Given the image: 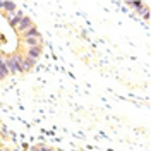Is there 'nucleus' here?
<instances>
[{"instance_id": "6", "label": "nucleus", "mask_w": 151, "mask_h": 151, "mask_svg": "<svg viewBox=\"0 0 151 151\" xmlns=\"http://www.w3.org/2000/svg\"><path fill=\"white\" fill-rule=\"evenodd\" d=\"M33 26V21H31V17H28V16H24V17L21 19V22H19V26H17V29L21 31V33H24L26 29H29Z\"/></svg>"}, {"instance_id": "3", "label": "nucleus", "mask_w": 151, "mask_h": 151, "mask_svg": "<svg viewBox=\"0 0 151 151\" xmlns=\"http://www.w3.org/2000/svg\"><path fill=\"white\" fill-rule=\"evenodd\" d=\"M41 55V45L40 47H33V48H26V57L33 58V60H38Z\"/></svg>"}, {"instance_id": "10", "label": "nucleus", "mask_w": 151, "mask_h": 151, "mask_svg": "<svg viewBox=\"0 0 151 151\" xmlns=\"http://www.w3.org/2000/svg\"><path fill=\"white\" fill-rule=\"evenodd\" d=\"M40 151H53V150H50L47 146H40Z\"/></svg>"}, {"instance_id": "1", "label": "nucleus", "mask_w": 151, "mask_h": 151, "mask_svg": "<svg viewBox=\"0 0 151 151\" xmlns=\"http://www.w3.org/2000/svg\"><path fill=\"white\" fill-rule=\"evenodd\" d=\"M5 64L9 67L10 74H22V67H21V62H19V53L9 55L5 58Z\"/></svg>"}, {"instance_id": "9", "label": "nucleus", "mask_w": 151, "mask_h": 151, "mask_svg": "<svg viewBox=\"0 0 151 151\" xmlns=\"http://www.w3.org/2000/svg\"><path fill=\"white\" fill-rule=\"evenodd\" d=\"M24 43L28 45V48L40 47L41 45V38H24Z\"/></svg>"}, {"instance_id": "2", "label": "nucleus", "mask_w": 151, "mask_h": 151, "mask_svg": "<svg viewBox=\"0 0 151 151\" xmlns=\"http://www.w3.org/2000/svg\"><path fill=\"white\" fill-rule=\"evenodd\" d=\"M19 62H21V67H22V72H29L36 65V60H33L26 55H19Z\"/></svg>"}, {"instance_id": "7", "label": "nucleus", "mask_w": 151, "mask_h": 151, "mask_svg": "<svg viewBox=\"0 0 151 151\" xmlns=\"http://www.w3.org/2000/svg\"><path fill=\"white\" fill-rule=\"evenodd\" d=\"M9 76H10V72H9L7 64H5V58L0 57V81H2V79H7Z\"/></svg>"}, {"instance_id": "4", "label": "nucleus", "mask_w": 151, "mask_h": 151, "mask_svg": "<svg viewBox=\"0 0 151 151\" xmlns=\"http://www.w3.org/2000/svg\"><path fill=\"white\" fill-rule=\"evenodd\" d=\"M0 9H4L5 12L14 14V12L17 10V4H16V2H5V0H2V2H0Z\"/></svg>"}, {"instance_id": "12", "label": "nucleus", "mask_w": 151, "mask_h": 151, "mask_svg": "<svg viewBox=\"0 0 151 151\" xmlns=\"http://www.w3.org/2000/svg\"><path fill=\"white\" fill-rule=\"evenodd\" d=\"M0 151H2V150H0Z\"/></svg>"}, {"instance_id": "5", "label": "nucleus", "mask_w": 151, "mask_h": 151, "mask_svg": "<svg viewBox=\"0 0 151 151\" xmlns=\"http://www.w3.org/2000/svg\"><path fill=\"white\" fill-rule=\"evenodd\" d=\"M22 38H41V33H40V29L33 24L29 29H26V31L22 33Z\"/></svg>"}, {"instance_id": "11", "label": "nucleus", "mask_w": 151, "mask_h": 151, "mask_svg": "<svg viewBox=\"0 0 151 151\" xmlns=\"http://www.w3.org/2000/svg\"><path fill=\"white\" fill-rule=\"evenodd\" d=\"M31 151H40V148H33V150H31Z\"/></svg>"}, {"instance_id": "8", "label": "nucleus", "mask_w": 151, "mask_h": 151, "mask_svg": "<svg viewBox=\"0 0 151 151\" xmlns=\"http://www.w3.org/2000/svg\"><path fill=\"white\" fill-rule=\"evenodd\" d=\"M22 17H24V14H22L21 10H16V12H14V16H12V17L9 19V21H10V26L17 28V26H19V22H21V19H22Z\"/></svg>"}]
</instances>
